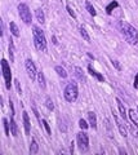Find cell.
<instances>
[{
  "label": "cell",
  "instance_id": "cell-1",
  "mask_svg": "<svg viewBox=\"0 0 138 155\" xmlns=\"http://www.w3.org/2000/svg\"><path fill=\"white\" fill-rule=\"evenodd\" d=\"M120 30L125 40L128 41V44L136 45L138 43V31L134 28V26H132L127 21H120Z\"/></svg>",
  "mask_w": 138,
  "mask_h": 155
},
{
  "label": "cell",
  "instance_id": "cell-2",
  "mask_svg": "<svg viewBox=\"0 0 138 155\" xmlns=\"http://www.w3.org/2000/svg\"><path fill=\"white\" fill-rule=\"evenodd\" d=\"M32 34H34V45L37 51H47V38L43 30L39 26H32Z\"/></svg>",
  "mask_w": 138,
  "mask_h": 155
},
{
  "label": "cell",
  "instance_id": "cell-3",
  "mask_svg": "<svg viewBox=\"0 0 138 155\" xmlns=\"http://www.w3.org/2000/svg\"><path fill=\"white\" fill-rule=\"evenodd\" d=\"M63 96L67 102H75V101L78 100L79 89H78V85H76L75 81H70V83L66 85V88L63 91Z\"/></svg>",
  "mask_w": 138,
  "mask_h": 155
},
{
  "label": "cell",
  "instance_id": "cell-4",
  "mask_svg": "<svg viewBox=\"0 0 138 155\" xmlns=\"http://www.w3.org/2000/svg\"><path fill=\"white\" fill-rule=\"evenodd\" d=\"M2 71H3V79L5 83V88L9 91L12 88V70H11V65L9 62L3 58L2 60Z\"/></svg>",
  "mask_w": 138,
  "mask_h": 155
},
{
  "label": "cell",
  "instance_id": "cell-5",
  "mask_svg": "<svg viewBox=\"0 0 138 155\" xmlns=\"http://www.w3.org/2000/svg\"><path fill=\"white\" fill-rule=\"evenodd\" d=\"M18 14H20V17L23 22L26 23V25H31V21H32V14H31V11L30 8H28L27 4L25 3H20L18 4Z\"/></svg>",
  "mask_w": 138,
  "mask_h": 155
},
{
  "label": "cell",
  "instance_id": "cell-6",
  "mask_svg": "<svg viewBox=\"0 0 138 155\" xmlns=\"http://www.w3.org/2000/svg\"><path fill=\"white\" fill-rule=\"evenodd\" d=\"M76 141H78V147L82 153H87L89 150V137L83 129L76 136Z\"/></svg>",
  "mask_w": 138,
  "mask_h": 155
},
{
  "label": "cell",
  "instance_id": "cell-7",
  "mask_svg": "<svg viewBox=\"0 0 138 155\" xmlns=\"http://www.w3.org/2000/svg\"><path fill=\"white\" fill-rule=\"evenodd\" d=\"M25 69H26L28 78H30L31 80H35L37 78V69H36V66L34 64V61L30 60V58H27V60L25 61Z\"/></svg>",
  "mask_w": 138,
  "mask_h": 155
},
{
  "label": "cell",
  "instance_id": "cell-8",
  "mask_svg": "<svg viewBox=\"0 0 138 155\" xmlns=\"http://www.w3.org/2000/svg\"><path fill=\"white\" fill-rule=\"evenodd\" d=\"M112 116H114V120H115L116 123V127L119 129V132H120V134L123 136V137H128V130H127V127L124 125V123L121 122L120 119H119V116L112 111Z\"/></svg>",
  "mask_w": 138,
  "mask_h": 155
},
{
  "label": "cell",
  "instance_id": "cell-9",
  "mask_svg": "<svg viewBox=\"0 0 138 155\" xmlns=\"http://www.w3.org/2000/svg\"><path fill=\"white\" fill-rule=\"evenodd\" d=\"M22 120H23V129H25V134L28 136L31 133V122H30V118H28L27 111H23L22 113Z\"/></svg>",
  "mask_w": 138,
  "mask_h": 155
},
{
  "label": "cell",
  "instance_id": "cell-10",
  "mask_svg": "<svg viewBox=\"0 0 138 155\" xmlns=\"http://www.w3.org/2000/svg\"><path fill=\"white\" fill-rule=\"evenodd\" d=\"M115 101H116V104H117V109H119V113H120L121 118L124 119V122H127V119H128V114H127V110H125L124 104H123V101H121L120 98H119V97H116Z\"/></svg>",
  "mask_w": 138,
  "mask_h": 155
},
{
  "label": "cell",
  "instance_id": "cell-11",
  "mask_svg": "<svg viewBox=\"0 0 138 155\" xmlns=\"http://www.w3.org/2000/svg\"><path fill=\"white\" fill-rule=\"evenodd\" d=\"M88 122L92 129H97V115L94 111H89L88 113Z\"/></svg>",
  "mask_w": 138,
  "mask_h": 155
},
{
  "label": "cell",
  "instance_id": "cell-12",
  "mask_svg": "<svg viewBox=\"0 0 138 155\" xmlns=\"http://www.w3.org/2000/svg\"><path fill=\"white\" fill-rule=\"evenodd\" d=\"M88 71H89V74L92 75V76L96 78V79H97L98 81H101V83H103V81H104L103 75H102V74H99V72H98L97 70H94L92 65H88Z\"/></svg>",
  "mask_w": 138,
  "mask_h": 155
},
{
  "label": "cell",
  "instance_id": "cell-13",
  "mask_svg": "<svg viewBox=\"0 0 138 155\" xmlns=\"http://www.w3.org/2000/svg\"><path fill=\"white\" fill-rule=\"evenodd\" d=\"M9 31H11V34H12L14 38H20L21 36L20 28H18L16 22H11V23H9Z\"/></svg>",
  "mask_w": 138,
  "mask_h": 155
},
{
  "label": "cell",
  "instance_id": "cell-14",
  "mask_svg": "<svg viewBox=\"0 0 138 155\" xmlns=\"http://www.w3.org/2000/svg\"><path fill=\"white\" fill-rule=\"evenodd\" d=\"M35 17L37 19V22L39 23H45V14H44V11H43L41 8H37L35 9Z\"/></svg>",
  "mask_w": 138,
  "mask_h": 155
},
{
  "label": "cell",
  "instance_id": "cell-15",
  "mask_svg": "<svg viewBox=\"0 0 138 155\" xmlns=\"http://www.w3.org/2000/svg\"><path fill=\"white\" fill-rule=\"evenodd\" d=\"M128 116H129V119L132 120V123L138 128V113L137 111H134V109H130L128 111Z\"/></svg>",
  "mask_w": 138,
  "mask_h": 155
},
{
  "label": "cell",
  "instance_id": "cell-16",
  "mask_svg": "<svg viewBox=\"0 0 138 155\" xmlns=\"http://www.w3.org/2000/svg\"><path fill=\"white\" fill-rule=\"evenodd\" d=\"M37 83H39V87L41 89L47 88V83H45V76L43 71H37Z\"/></svg>",
  "mask_w": 138,
  "mask_h": 155
},
{
  "label": "cell",
  "instance_id": "cell-17",
  "mask_svg": "<svg viewBox=\"0 0 138 155\" xmlns=\"http://www.w3.org/2000/svg\"><path fill=\"white\" fill-rule=\"evenodd\" d=\"M11 133L13 137H17L18 136V125L16 123V120H14V116H12V119H11Z\"/></svg>",
  "mask_w": 138,
  "mask_h": 155
},
{
  "label": "cell",
  "instance_id": "cell-18",
  "mask_svg": "<svg viewBox=\"0 0 138 155\" xmlns=\"http://www.w3.org/2000/svg\"><path fill=\"white\" fill-rule=\"evenodd\" d=\"M28 151H30L31 155L37 154V151H39V145H37V142H36L35 138L31 140V143H30V149H28Z\"/></svg>",
  "mask_w": 138,
  "mask_h": 155
},
{
  "label": "cell",
  "instance_id": "cell-19",
  "mask_svg": "<svg viewBox=\"0 0 138 155\" xmlns=\"http://www.w3.org/2000/svg\"><path fill=\"white\" fill-rule=\"evenodd\" d=\"M14 43L12 39H9V45H8V53H9V58H11V64L14 62Z\"/></svg>",
  "mask_w": 138,
  "mask_h": 155
},
{
  "label": "cell",
  "instance_id": "cell-20",
  "mask_svg": "<svg viewBox=\"0 0 138 155\" xmlns=\"http://www.w3.org/2000/svg\"><path fill=\"white\" fill-rule=\"evenodd\" d=\"M54 71L57 72V75H58L59 78H62V79H66V78H67V71H66L62 66H56Z\"/></svg>",
  "mask_w": 138,
  "mask_h": 155
},
{
  "label": "cell",
  "instance_id": "cell-21",
  "mask_svg": "<svg viewBox=\"0 0 138 155\" xmlns=\"http://www.w3.org/2000/svg\"><path fill=\"white\" fill-rule=\"evenodd\" d=\"M3 127H4V133H5L7 137L9 134H12L11 133V123L8 122L7 118H3Z\"/></svg>",
  "mask_w": 138,
  "mask_h": 155
},
{
  "label": "cell",
  "instance_id": "cell-22",
  "mask_svg": "<svg viewBox=\"0 0 138 155\" xmlns=\"http://www.w3.org/2000/svg\"><path fill=\"white\" fill-rule=\"evenodd\" d=\"M85 9H87L88 13L90 14V16H93V17L97 14V12H96V8H94V7L92 5V3L88 2V0H87V2H85Z\"/></svg>",
  "mask_w": 138,
  "mask_h": 155
},
{
  "label": "cell",
  "instance_id": "cell-23",
  "mask_svg": "<svg viewBox=\"0 0 138 155\" xmlns=\"http://www.w3.org/2000/svg\"><path fill=\"white\" fill-rule=\"evenodd\" d=\"M117 7H119V3H117V2H111V3L106 7V13L108 14V16H110V14H112V11H114V9L117 8Z\"/></svg>",
  "mask_w": 138,
  "mask_h": 155
},
{
  "label": "cell",
  "instance_id": "cell-24",
  "mask_svg": "<svg viewBox=\"0 0 138 155\" xmlns=\"http://www.w3.org/2000/svg\"><path fill=\"white\" fill-rule=\"evenodd\" d=\"M75 75L79 80H84V71H83L82 67H79V66L75 67Z\"/></svg>",
  "mask_w": 138,
  "mask_h": 155
},
{
  "label": "cell",
  "instance_id": "cell-25",
  "mask_svg": "<svg viewBox=\"0 0 138 155\" xmlns=\"http://www.w3.org/2000/svg\"><path fill=\"white\" fill-rule=\"evenodd\" d=\"M79 30H80V35L83 36V39H84V40H85V41H90V36H89L88 31L85 30V27H83V26H82V27L79 28Z\"/></svg>",
  "mask_w": 138,
  "mask_h": 155
},
{
  "label": "cell",
  "instance_id": "cell-26",
  "mask_svg": "<svg viewBox=\"0 0 138 155\" xmlns=\"http://www.w3.org/2000/svg\"><path fill=\"white\" fill-rule=\"evenodd\" d=\"M45 106H47V109H48L49 111H53V110H54V104H53V101H52L50 97H47V100H45Z\"/></svg>",
  "mask_w": 138,
  "mask_h": 155
},
{
  "label": "cell",
  "instance_id": "cell-27",
  "mask_svg": "<svg viewBox=\"0 0 138 155\" xmlns=\"http://www.w3.org/2000/svg\"><path fill=\"white\" fill-rule=\"evenodd\" d=\"M79 127H80V129L85 130V129H88L90 125H89V123H87V120L85 119H79Z\"/></svg>",
  "mask_w": 138,
  "mask_h": 155
},
{
  "label": "cell",
  "instance_id": "cell-28",
  "mask_svg": "<svg viewBox=\"0 0 138 155\" xmlns=\"http://www.w3.org/2000/svg\"><path fill=\"white\" fill-rule=\"evenodd\" d=\"M13 83H14V87H16V89H17V93L20 96H22V87H21L20 80H18V79H13Z\"/></svg>",
  "mask_w": 138,
  "mask_h": 155
},
{
  "label": "cell",
  "instance_id": "cell-29",
  "mask_svg": "<svg viewBox=\"0 0 138 155\" xmlns=\"http://www.w3.org/2000/svg\"><path fill=\"white\" fill-rule=\"evenodd\" d=\"M43 127H44V129L47 130V133H48V136H52V129H50V125L48 124V122H47L45 119H43Z\"/></svg>",
  "mask_w": 138,
  "mask_h": 155
},
{
  "label": "cell",
  "instance_id": "cell-30",
  "mask_svg": "<svg viewBox=\"0 0 138 155\" xmlns=\"http://www.w3.org/2000/svg\"><path fill=\"white\" fill-rule=\"evenodd\" d=\"M32 111H34V114H35V116H36V119H37V122H39V125L41 127L43 125V119H40V115H39V111H37V109L35 107V106H32Z\"/></svg>",
  "mask_w": 138,
  "mask_h": 155
},
{
  "label": "cell",
  "instance_id": "cell-31",
  "mask_svg": "<svg viewBox=\"0 0 138 155\" xmlns=\"http://www.w3.org/2000/svg\"><path fill=\"white\" fill-rule=\"evenodd\" d=\"M111 64H112V66L115 67L117 71H121V70H123V67H121V65H120V62H119L117 60H111Z\"/></svg>",
  "mask_w": 138,
  "mask_h": 155
},
{
  "label": "cell",
  "instance_id": "cell-32",
  "mask_svg": "<svg viewBox=\"0 0 138 155\" xmlns=\"http://www.w3.org/2000/svg\"><path fill=\"white\" fill-rule=\"evenodd\" d=\"M66 11H67V13H69V14H70V16L72 17V18H76V13L74 12V9L71 8L70 5H66Z\"/></svg>",
  "mask_w": 138,
  "mask_h": 155
},
{
  "label": "cell",
  "instance_id": "cell-33",
  "mask_svg": "<svg viewBox=\"0 0 138 155\" xmlns=\"http://www.w3.org/2000/svg\"><path fill=\"white\" fill-rule=\"evenodd\" d=\"M9 109H11V114H12V116H14L16 115V110H14V105H13V101L9 98Z\"/></svg>",
  "mask_w": 138,
  "mask_h": 155
},
{
  "label": "cell",
  "instance_id": "cell-34",
  "mask_svg": "<svg viewBox=\"0 0 138 155\" xmlns=\"http://www.w3.org/2000/svg\"><path fill=\"white\" fill-rule=\"evenodd\" d=\"M137 129H138V128L136 127V125L132 128V133H133V136H134V137H138V130H137Z\"/></svg>",
  "mask_w": 138,
  "mask_h": 155
},
{
  "label": "cell",
  "instance_id": "cell-35",
  "mask_svg": "<svg viewBox=\"0 0 138 155\" xmlns=\"http://www.w3.org/2000/svg\"><path fill=\"white\" fill-rule=\"evenodd\" d=\"M133 87H134V88H138V72H137V75H136V79H134V83H133Z\"/></svg>",
  "mask_w": 138,
  "mask_h": 155
},
{
  "label": "cell",
  "instance_id": "cell-36",
  "mask_svg": "<svg viewBox=\"0 0 138 155\" xmlns=\"http://www.w3.org/2000/svg\"><path fill=\"white\" fill-rule=\"evenodd\" d=\"M74 149H75V143L72 141V142H71V146H70V153L71 154H74Z\"/></svg>",
  "mask_w": 138,
  "mask_h": 155
},
{
  "label": "cell",
  "instance_id": "cell-37",
  "mask_svg": "<svg viewBox=\"0 0 138 155\" xmlns=\"http://www.w3.org/2000/svg\"><path fill=\"white\" fill-rule=\"evenodd\" d=\"M52 41H53V44H54V45L58 44V41H57V38H56L54 35H52Z\"/></svg>",
  "mask_w": 138,
  "mask_h": 155
},
{
  "label": "cell",
  "instance_id": "cell-38",
  "mask_svg": "<svg viewBox=\"0 0 138 155\" xmlns=\"http://www.w3.org/2000/svg\"><path fill=\"white\" fill-rule=\"evenodd\" d=\"M137 111H138V106H137Z\"/></svg>",
  "mask_w": 138,
  "mask_h": 155
}]
</instances>
